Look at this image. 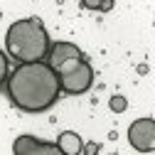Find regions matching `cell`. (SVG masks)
Here are the masks:
<instances>
[{
  "instance_id": "obj_1",
  "label": "cell",
  "mask_w": 155,
  "mask_h": 155,
  "mask_svg": "<svg viewBox=\"0 0 155 155\" xmlns=\"http://www.w3.org/2000/svg\"><path fill=\"white\" fill-rule=\"evenodd\" d=\"M8 96L25 113H42L59 99V74L45 59L42 62H17L8 76Z\"/></svg>"
},
{
  "instance_id": "obj_2",
  "label": "cell",
  "mask_w": 155,
  "mask_h": 155,
  "mask_svg": "<svg viewBox=\"0 0 155 155\" xmlns=\"http://www.w3.org/2000/svg\"><path fill=\"white\" fill-rule=\"evenodd\" d=\"M5 47L17 62H42L49 52V35L40 17H25L8 27Z\"/></svg>"
},
{
  "instance_id": "obj_3",
  "label": "cell",
  "mask_w": 155,
  "mask_h": 155,
  "mask_svg": "<svg viewBox=\"0 0 155 155\" xmlns=\"http://www.w3.org/2000/svg\"><path fill=\"white\" fill-rule=\"evenodd\" d=\"M91 86H94V69H91V64L86 59H81L74 69L59 74V89H62V94L79 96V94H86Z\"/></svg>"
},
{
  "instance_id": "obj_4",
  "label": "cell",
  "mask_w": 155,
  "mask_h": 155,
  "mask_svg": "<svg viewBox=\"0 0 155 155\" xmlns=\"http://www.w3.org/2000/svg\"><path fill=\"white\" fill-rule=\"evenodd\" d=\"M128 143L138 153L155 150V118H138L128 126Z\"/></svg>"
},
{
  "instance_id": "obj_5",
  "label": "cell",
  "mask_w": 155,
  "mask_h": 155,
  "mask_svg": "<svg viewBox=\"0 0 155 155\" xmlns=\"http://www.w3.org/2000/svg\"><path fill=\"white\" fill-rule=\"evenodd\" d=\"M12 153H15V155H62L59 145L40 143L35 135H20V138H15Z\"/></svg>"
},
{
  "instance_id": "obj_6",
  "label": "cell",
  "mask_w": 155,
  "mask_h": 155,
  "mask_svg": "<svg viewBox=\"0 0 155 155\" xmlns=\"http://www.w3.org/2000/svg\"><path fill=\"white\" fill-rule=\"evenodd\" d=\"M74 57H84L74 42H54V45H49V52H47V64L57 71L64 62L74 59Z\"/></svg>"
},
{
  "instance_id": "obj_7",
  "label": "cell",
  "mask_w": 155,
  "mask_h": 155,
  "mask_svg": "<svg viewBox=\"0 0 155 155\" xmlns=\"http://www.w3.org/2000/svg\"><path fill=\"white\" fill-rule=\"evenodd\" d=\"M57 145H59L62 155H81L84 153V140L79 133L74 130H64L59 133V140H57Z\"/></svg>"
},
{
  "instance_id": "obj_8",
  "label": "cell",
  "mask_w": 155,
  "mask_h": 155,
  "mask_svg": "<svg viewBox=\"0 0 155 155\" xmlns=\"http://www.w3.org/2000/svg\"><path fill=\"white\" fill-rule=\"evenodd\" d=\"M108 106H111V111H113V113H123V111L128 108V101L123 99V96H113V99L108 101Z\"/></svg>"
},
{
  "instance_id": "obj_9",
  "label": "cell",
  "mask_w": 155,
  "mask_h": 155,
  "mask_svg": "<svg viewBox=\"0 0 155 155\" xmlns=\"http://www.w3.org/2000/svg\"><path fill=\"white\" fill-rule=\"evenodd\" d=\"M8 81V54L0 52V86Z\"/></svg>"
},
{
  "instance_id": "obj_10",
  "label": "cell",
  "mask_w": 155,
  "mask_h": 155,
  "mask_svg": "<svg viewBox=\"0 0 155 155\" xmlns=\"http://www.w3.org/2000/svg\"><path fill=\"white\" fill-rule=\"evenodd\" d=\"M81 5H84L86 10H99V8H101V0H81Z\"/></svg>"
},
{
  "instance_id": "obj_11",
  "label": "cell",
  "mask_w": 155,
  "mask_h": 155,
  "mask_svg": "<svg viewBox=\"0 0 155 155\" xmlns=\"http://www.w3.org/2000/svg\"><path fill=\"white\" fill-rule=\"evenodd\" d=\"M111 8H113V0H101V8H99V10H101V12H108Z\"/></svg>"
},
{
  "instance_id": "obj_12",
  "label": "cell",
  "mask_w": 155,
  "mask_h": 155,
  "mask_svg": "<svg viewBox=\"0 0 155 155\" xmlns=\"http://www.w3.org/2000/svg\"><path fill=\"white\" fill-rule=\"evenodd\" d=\"M96 150H99V145H94V143H91V145H86V148H84V153H96Z\"/></svg>"
},
{
  "instance_id": "obj_13",
  "label": "cell",
  "mask_w": 155,
  "mask_h": 155,
  "mask_svg": "<svg viewBox=\"0 0 155 155\" xmlns=\"http://www.w3.org/2000/svg\"><path fill=\"white\" fill-rule=\"evenodd\" d=\"M153 153H155V150H153Z\"/></svg>"
}]
</instances>
